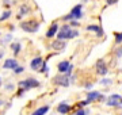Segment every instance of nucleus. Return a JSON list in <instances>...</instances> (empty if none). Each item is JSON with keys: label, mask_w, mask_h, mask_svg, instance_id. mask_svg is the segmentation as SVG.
I'll return each instance as SVG.
<instances>
[{"label": "nucleus", "mask_w": 122, "mask_h": 115, "mask_svg": "<svg viewBox=\"0 0 122 115\" xmlns=\"http://www.w3.org/2000/svg\"><path fill=\"white\" fill-rule=\"evenodd\" d=\"M14 72H15L16 75H20V73L23 72V68H22V67H16L15 69H14Z\"/></svg>", "instance_id": "obj_23"}, {"label": "nucleus", "mask_w": 122, "mask_h": 115, "mask_svg": "<svg viewBox=\"0 0 122 115\" xmlns=\"http://www.w3.org/2000/svg\"><path fill=\"white\" fill-rule=\"evenodd\" d=\"M100 84H102V85H110V84H111V80H110V79H103L102 81H100Z\"/></svg>", "instance_id": "obj_22"}, {"label": "nucleus", "mask_w": 122, "mask_h": 115, "mask_svg": "<svg viewBox=\"0 0 122 115\" xmlns=\"http://www.w3.org/2000/svg\"><path fill=\"white\" fill-rule=\"evenodd\" d=\"M115 42L122 43V33H115Z\"/></svg>", "instance_id": "obj_20"}, {"label": "nucleus", "mask_w": 122, "mask_h": 115, "mask_svg": "<svg viewBox=\"0 0 122 115\" xmlns=\"http://www.w3.org/2000/svg\"><path fill=\"white\" fill-rule=\"evenodd\" d=\"M77 35H79L77 31H73L71 29V26H68V24H64V26L58 30V33H57V38L60 41L72 39V38H75V37H77Z\"/></svg>", "instance_id": "obj_1"}, {"label": "nucleus", "mask_w": 122, "mask_h": 115, "mask_svg": "<svg viewBox=\"0 0 122 115\" xmlns=\"http://www.w3.org/2000/svg\"><path fill=\"white\" fill-rule=\"evenodd\" d=\"M87 30L88 31H95V33H98V31L100 30V26H96V24H88Z\"/></svg>", "instance_id": "obj_19"}, {"label": "nucleus", "mask_w": 122, "mask_h": 115, "mask_svg": "<svg viewBox=\"0 0 122 115\" xmlns=\"http://www.w3.org/2000/svg\"><path fill=\"white\" fill-rule=\"evenodd\" d=\"M0 106H1V100H0Z\"/></svg>", "instance_id": "obj_30"}, {"label": "nucleus", "mask_w": 122, "mask_h": 115, "mask_svg": "<svg viewBox=\"0 0 122 115\" xmlns=\"http://www.w3.org/2000/svg\"><path fill=\"white\" fill-rule=\"evenodd\" d=\"M53 83L56 85H61V87H68L69 85V76L65 73H60L56 77H53Z\"/></svg>", "instance_id": "obj_5"}, {"label": "nucleus", "mask_w": 122, "mask_h": 115, "mask_svg": "<svg viewBox=\"0 0 122 115\" xmlns=\"http://www.w3.org/2000/svg\"><path fill=\"white\" fill-rule=\"evenodd\" d=\"M57 111L60 112V114H68L71 111V106L69 104H66V103H60L58 106H57Z\"/></svg>", "instance_id": "obj_14"}, {"label": "nucleus", "mask_w": 122, "mask_h": 115, "mask_svg": "<svg viewBox=\"0 0 122 115\" xmlns=\"http://www.w3.org/2000/svg\"><path fill=\"white\" fill-rule=\"evenodd\" d=\"M69 67H71L69 61H61V62H58L57 69H58L60 73H66V71H68V68H69Z\"/></svg>", "instance_id": "obj_13"}, {"label": "nucleus", "mask_w": 122, "mask_h": 115, "mask_svg": "<svg viewBox=\"0 0 122 115\" xmlns=\"http://www.w3.org/2000/svg\"><path fill=\"white\" fill-rule=\"evenodd\" d=\"M16 67H18V61L15 58H8V60L3 64V68H4V69H15Z\"/></svg>", "instance_id": "obj_10"}, {"label": "nucleus", "mask_w": 122, "mask_h": 115, "mask_svg": "<svg viewBox=\"0 0 122 115\" xmlns=\"http://www.w3.org/2000/svg\"><path fill=\"white\" fill-rule=\"evenodd\" d=\"M0 57H3V53H0Z\"/></svg>", "instance_id": "obj_29"}, {"label": "nucleus", "mask_w": 122, "mask_h": 115, "mask_svg": "<svg viewBox=\"0 0 122 115\" xmlns=\"http://www.w3.org/2000/svg\"><path fill=\"white\" fill-rule=\"evenodd\" d=\"M48 111H49V106H42V107H39V108H37L31 115H45Z\"/></svg>", "instance_id": "obj_15"}, {"label": "nucleus", "mask_w": 122, "mask_h": 115, "mask_svg": "<svg viewBox=\"0 0 122 115\" xmlns=\"http://www.w3.org/2000/svg\"><path fill=\"white\" fill-rule=\"evenodd\" d=\"M0 85H1V84H0Z\"/></svg>", "instance_id": "obj_31"}, {"label": "nucleus", "mask_w": 122, "mask_h": 115, "mask_svg": "<svg viewBox=\"0 0 122 115\" xmlns=\"http://www.w3.org/2000/svg\"><path fill=\"white\" fill-rule=\"evenodd\" d=\"M11 49H12V52L15 56H18L19 54V52H20V49H22V46H20V43H12L11 45Z\"/></svg>", "instance_id": "obj_16"}, {"label": "nucleus", "mask_w": 122, "mask_h": 115, "mask_svg": "<svg viewBox=\"0 0 122 115\" xmlns=\"http://www.w3.org/2000/svg\"><path fill=\"white\" fill-rule=\"evenodd\" d=\"M42 64H44L42 57H35V58H33V60H31L30 68L33 69V71H39V69H41V67H42Z\"/></svg>", "instance_id": "obj_9"}, {"label": "nucleus", "mask_w": 122, "mask_h": 115, "mask_svg": "<svg viewBox=\"0 0 122 115\" xmlns=\"http://www.w3.org/2000/svg\"><path fill=\"white\" fill-rule=\"evenodd\" d=\"M71 18H72V20L73 19H81L83 18V12H81V4H77V5H75L73 8L71 10Z\"/></svg>", "instance_id": "obj_6"}, {"label": "nucleus", "mask_w": 122, "mask_h": 115, "mask_svg": "<svg viewBox=\"0 0 122 115\" xmlns=\"http://www.w3.org/2000/svg\"><path fill=\"white\" fill-rule=\"evenodd\" d=\"M118 0H106V4L107 5H113V4H117Z\"/></svg>", "instance_id": "obj_24"}, {"label": "nucleus", "mask_w": 122, "mask_h": 115, "mask_svg": "<svg viewBox=\"0 0 122 115\" xmlns=\"http://www.w3.org/2000/svg\"><path fill=\"white\" fill-rule=\"evenodd\" d=\"M87 104H88V102H87V100H84V102H80V103H79V107H80V108H83V107L87 106Z\"/></svg>", "instance_id": "obj_25"}, {"label": "nucleus", "mask_w": 122, "mask_h": 115, "mask_svg": "<svg viewBox=\"0 0 122 115\" xmlns=\"http://www.w3.org/2000/svg\"><path fill=\"white\" fill-rule=\"evenodd\" d=\"M5 89H8V91H11V89H14V85H7V87H5Z\"/></svg>", "instance_id": "obj_28"}, {"label": "nucleus", "mask_w": 122, "mask_h": 115, "mask_svg": "<svg viewBox=\"0 0 122 115\" xmlns=\"http://www.w3.org/2000/svg\"><path fill=\"white\" fill-rule=\"evenodd\" d=\"M71 26L77 27V26H79V22H77V20H71Z\"/></svg>", "instance_id": "obj_27"}, {"label": "nucleus", "mask_w": 122, "mask_h": 115, "mask_svg": "<svg viewBox=\"0 0 122 115\" xmlns=\"http://www.w3.org/2000/svg\"><path fill=\"white\" fill-rule=\"evenodd\" d=\"M73 115H88V111L87 110H83V108H80V110L76 111Z\"/></svg>", "instance_id": "obj_21"}, {"label": "nucleus", "mask_w": 122, "mask_h": 115, "mask_svg": "<svg viewBox=\"0 0 122 115\" xmlns=\"http://www.w3.org/2000/svg\"><path fill=\"white\" fill-rule=\"evenodd\" d=\"M96 72L100 76L107 75V67H106V62L103 60H98V62H96Z\"/></svg>", "instance_id": "obj_8"}, {"label": "nucleus", "mask_w": 122, "mask_h": 115, "mask_svg": "<svg viewBox=\"0 0 122 115\" xmlns=\"http://www.w3.org/2000/svg\"><path fill=\"white\" fill-rule=\"evenodd\" d=\"M20 29L25 30L26 33H37L38 29H39V23L37 22V20L30 19V20H26V22L20 23Z\"/></svg>", "instance_id": "obj_2"}, {"label": "nucleus", "mask_w": 122, "mask_h": 115, "mask_svg": "<svg viewBox=\"0 0 122 115\" xmlns=\"http://www.w3.org/2000/svg\"><path fill=\"white\" fill-rule=\"evenodd\" d=\"M106 104L109 107H122V96L121 95H118V93H113V95H110L107 97V100H106Z\"/></svg>", "instance_id": "obj_3"}, {"label": "nucleus", "mask_w": 122, "mask_h": 115, "mask_svg": "<svg viewBox=\"0 0 122 115\" xmlns=\"http://www.w3.org/2000/svg\"><path fill=\"white\" fill-rule=\"evenodd\" d=\"M30 12V7L29 5H22L20 7V14H18L20 18H22V15H26V14H29Z\"/></svg>", "instance_id": "obj_17"}, {"label": "nucleus", "mask_w": 122, "mask_h": 115, "mask_svg": "<svg viewBox=\"0 0 122 115\" xmlns=\"http://www.w3.org/2000/svg\"><path fill=\"white\" fill-rule=\"evenodd\" d=\"M10 16H11V11H10V10H7V11H4V12H3V15L0 16V22H4V20H7Z\"/></svg>", "instance_id": "obj_18"}, {"label": "nucleus", "mask_w": 122, "mask_h": 115, "mask_svg": "<svg viewBox=\"0 0 122 115\" xmlns=\"http://www.w3.org/2000/svg\"><path fill=\"white\" fill-rule=\"evenodd\" d=\"M58 33V24L57 23H53L52 26L49 27V30L46 31V37L48 38H52V37H54Z\"/></svg>", "instance_id": "obj_11"}, {"label": "nucleus", "mask_w": 122, "mask_h": 115, "mask_svg": "<svg viewBox=\"0 0 122 115\" xmlns=\"http://www.w3.org/2000/svg\"><path fill=\"white\" fill-rule=\"evenodd\" d=\"M103 99H105V96H103L100 92H98V91L88 92V95H87V102H88V103L96 102V100H103Z\"/></svg>", "instance_id": "obj_7"}, {"label": "nucleus", "mask_w": 122, "mask_h": 115, "mask_svg": "<svg viewBox=\"0 0 122 115\" xmlns=\"http://www.w3.org/2000/svg\"><path fill=\"white\" fill-rule=\"evenodd\" d=\"M19 87L23 89V91H27V89H31V88H37L39 87V81L35 79H26L19 83Z\"/></svg>", "instance_id": "obj_4"}, {"label": "nucleus", "mask_w": 122, "mask_h": 115, "mask_svg": "<svg viewBox=\"0 0 122 115\" xmlns=\"http://www.w3.org/2000/svg\"><path fill=\"white\" fill-rule=\"evenodd\" d=\"M65 46H66L65 41L57 39V41H53L52 42V49H54V50H62V49H65Z\"/></svg>", "instance_id": "obj_12"}, {"label": "nucleus", "mask_w": 122, "mask_h": 115, "mask_svg": "<svg viewBox=\"0 0 122 115\" xmlns=\"http://www.w3.org/2000/svg\"><path fill=\"white\" fill-rule=\"evenodd\" d=\"M115 54H117V57H121V56H122V48L118 49L117 52H115Z\"/></svg>", "instance_id": "obj_26"}]
</instances>
